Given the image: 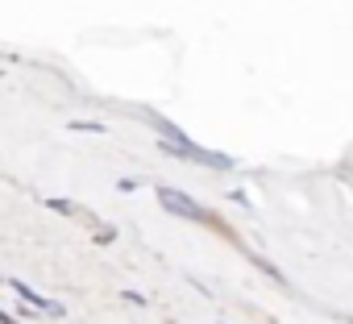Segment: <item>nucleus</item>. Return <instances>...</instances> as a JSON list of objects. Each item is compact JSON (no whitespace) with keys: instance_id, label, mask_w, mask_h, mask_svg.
I'll return each mask as SVG.
<instances>
[{"instance_id":"nucleus-1","label":"nucleus","mask_w":353,"mask_h":324,"mask_svg":"<svg viewBox=\"0 0 353 324\" xmlns=\"http://www.w3.org/2000/svg\"><path fill=\"white\" fill-rule=\"evenodd\" d=\"M154 129H162V137L166 141H158L166 154H174V158H188V162H200V167H208V171H233L237 162L229 158V154H221V150H204V145H196L183 129H174L170 121H162V117H145Z\"/></svg>"},{"instance_id":"nucleus-2","label":"nucleus","mask_w":353,"mask_h":324,"mask_svg":"<svg viewBox=\"0 0 353 324\" xmlns=\"http://www.w3.org/2000/svg\"><path fill=\"white\" fill-rule=\"evenodd\" d=\"M158 200H162V208L170 212V216H188V221H212L192 196H183V192H174V188H158Z\"/></svg>"},{"instance_id":"nucleus-3","label":"nucleus","mask_w":353,"mask_h":324,"mask_svg":"<svg viewBox=\"0 0 353 324\" xmlns=\"http://www.w3.org/2000/svg\"><path fill=\"white\" fill-rule=\"evenodd\" d=\"M0 283H9V287H13V291H17V295L26 299V303H34L38 312H46V316H63V303H54V299L38 295V291H34V287H26L21 279H0Z\"/></svg>"},{"instance_id":"nucleus-4","label":"nucleus","mask_w":353,"mask_h":324,"mask_svg":"<svg viewBox=\"0 0 353 324\" xmlns=\"http://www.w3.org/2000/svg\"><path fill=\"white\" fill-rule=\"evenodd\" d=\"M46 208H54L59 216H75V212H79V208H75L71 200H46Z\"/></svg>"},{"instance_id":"nucleus-5","label":"nucleus","mask_w":353,"mask_h":324,"mask_svg":"<svg viewBox=\"0 0 353 324\" xmlns=\"http://www.w3.org/2000/svg\"><path fill=\"white\" fill-rule=\"evenodd\" d=\"M71 129H75V133H104L100 121H71Z\"/></svg>"}]
</instances>
